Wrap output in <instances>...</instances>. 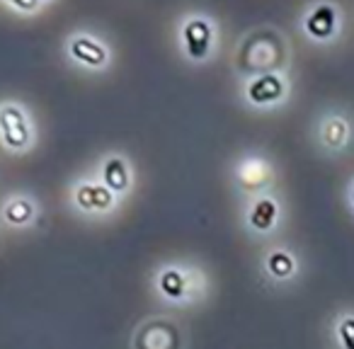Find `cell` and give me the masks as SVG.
<instances>
[{"mask_svg":"<svg viewBox=\"0 0 354 349\" xmlns=\"http://www.w3.org/2000/svg\"><path fill=\"white\" fill-rule=\"evenodd\" d=\"M37 216H39L37 202L27 194H12L0 207V221L10 231H27L37 223Z\"/></svg>","mask_w":354,"mask_h":349,"instance_id":"8","label":"cell"},{"mask_svg":"<svg viewBox=\"0 0 354 349\" xmlns=\"http://www.w3.org/2000/svg\"><path fill=\"white\" fill-rule=\"evenodd\" d=\"M8 3H12L15 8H22V10H35L39 6V0H8Z\"/></svg>","mask_w":354,"mask_h":349,"instance_id":"16","label":"cell"},{"mask_svg":"<svg viewBox=\"0 0 354 349\" xmlns=\"http://www.w3.org/2000/svg\"><path fill=\"white\" fill-rule=\"evenodd\" d=\"M71 204L80 216L88 218H104L109 214H114L119 204V197L107 189L102 182L97 180H80L75 182V187L71 189Z\"/></svg>","mask_w":354,"mask_h":349,"instance_id":"3","label":"cell"},{"mask_svg":"<svg viewBox=\"0 0 354 349\" xmlns=\"http://www.w3.org/2000/svg\"><path fill=\"white\" fill-rule=\"evenodd\" d=\"M281 223V204L272 192L257 194L250 199L243 216V226L250 236L255 238H270L279 231Z\"/></svg>","mask_w":354,"mask_h":349,"instance_id":"6","label":"cell"},{"mask_svg":"<svg viewBox=\"0 0 354 349\" xmlns=\"http://www.w3.org/2000/svg\"><path fill=\"white\" fill-rule=\"evenodd\" d=\"M335 22H337V15H335L333 6H318L306 20V30L310 32L318 39H328L335 32Z\"/></svg>","mask_w":354,"mask_h":349,"instance_id":"15","label":"cell"},{"mask_svg":"<svg viewBox=\"0 0 354 349\" xmlns=\"http://www.w3.org/2000/svg\"><path fill=\"white\" fill-rule=\"evenodd\" d=\"M347 207H349V211L354 214V182L349 185V189H347Z\"/></svg>","mask_w":354,"mask_h":349,"instance_id":"17","label":"cell"},{"mask_svg":"<svg viewBox=\"0 0 354 349\" xmlns=\"http://www.w3.org/2000/svg\"><path fill=\"white\" fill-rule=\"evenodd\" d=\"M151 289L170 308H194L212 294V276L194 262H165L153 272Z\"/></svg>","mask_w":354,"mask_h":349,"instance_id":"1","label":"cell"},{"mask_svg":"<svg viewBox=\"0 0 354 349\" xmlns=\"http://www.w3.org/2000/svg\"><path fill=\"white\" fill-rule=\"evenodd\" d=\"M185 37V46H187V54L192 59H204L209 51V44H212V27H209L207 20L197 17V20H189L183 30Z\"/></svg>","mask_w":354,"mask_h":349,"instance_id":"12","label":"cell"},{"mask_svg":"<svg viewBox=\"0 0 354 349\" xmlns=\"http://www.w3.org/2000/svg\"><path fill=\"white\" fill-rule=\"evenodd\" d=\"M352 122L347 114L342 112H328L320 117L318 129H315V138L328 153H342L352 141Z\"/></svg>","mask_w":354,"mask_h":349,"instance_id":"7","label":"cell"},{"mask_svg":"<svg viewBox=\"0 0 354 349\" xmlns=\"http://www.w3.org/2000/svg\"><path fill=\"white\" fill-rule=\"evenodd\" d=\"M333 349H354V310H337L330 323Z\"/></svg>","mask_w":354,"mask_h":349,"instance_id":"14","label":"cell"},{"mask_svg":"<svg viewBox=\"0 0 354 349\" xmlns=\"http://www.w3.org/2000/svg\"><path fill=\"white\" fill-rule=\"evenodd\" d=\"M236 180L248 194H265L272 182V165L260 155H248L236 165Z\"/></svg>","mask_w":354,"mask_h":349,"instance_id":"9","label":"cell"},{"mask_svg":"<svg viewBox=\"0 0 354 349\" xmlns=\"http://www.w3.org/2000/svg\"><path fill=\"white\" fill-rule=\"evenodd\" d=\"M100 182L112 189L117 197H124L131 189V167H129L127 158L119 153L104 155V160L100 162Z\"/></svg>","mask_w":354,"mask_h":349,"instance_id":"11","label":"cell"},{"mask_svg":"<svg viewBox=\"0 0 354 349\" xmlns=\"http://www.w3.org/2000/svg\"><path fill=\"white\" fill-rule=\"evenodd\" d=\"M35 141V129H32L30 114L17 102L0 104V143L12 153L27 151Z\"/></svg>","mask_w":354,"mask_h":349,"instance_id":"5","label":"cell"},{"mask_svg":"<svg viewBox=\"0 0 354 349\" xmlns=\"http://www.w3.org/2000/svg\"><path fill=\"white\" fill-rule=\"evenodd\" d=\"M286 95V83L279 73H262L248 83L245 100L252 107H272V104L281 102Z\"/></svg>","mask_w":354,"mask_h":349,"instance_id":"10","label":"cell"},{"mask_svg":"<svg viewBox=\"0 0 354 349\" xmlns=\"http://www.w3.org/2000/svg\"><path fill=\"white\" fill-rule=\"evenodd\" d=\"M260 274L274 289H286L301 276V260L289 245H272L260 260Z\"/></svg>","mask_w":354,"mask_h":349,"instance_id":"4","label":"cell"},{"mask_svg":"<svg viewBox=\"0 0 354 349\" xmlns=\"http://www.w3.org/2000/svg\"><path fill=\"white\" fill-rule=\"evenodd\" d=\"M131 349H187V332L177 318L165 313L148 315L133 328Z\"/></svg>","mask_w":354,"mask_h":349,"instance_id":"2","label":"cell"},{"mask_svg":"<svg viewBox=\"0 0 354 349\" xmlns=\"http://www.w3.org/2000/svg\"><path fill=\"white\" fill-rule=\"evenodd\" d=\"M71 56L78 59L80 64L90 66V68H102L109 59L107 49L97 39H93V37H75L71 41Z\"/></svg>","mask_w":354,"mask_h":349,"instance_id":"13","label":"cell"}]
</instances>
